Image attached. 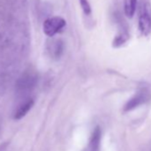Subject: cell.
Returning <instances> with one entry per match:
<instances>
[{"label":"cell","instance_id":"obj_1","mask_svg":"<svg viewBox=\"0 0 151 151\" xmlns=\"http://www.w3.org/2000/svg\"><path fill=\"white\" fill-rule=\"evenodd\" d=\"M38 81V76L36 71L32 69L26 70L18 78L16 83V89L20 93H26L35 88Z\"/></svg>","mask_w":151,"mask_h":151},{"label":"cell","instance_id":"obj_2","mask_svg":"<svg viewBox=\"0 0 151 151\" xmlns=\"http://www.w3.org/2000/svg\"><path fill=\"white\" fill-rule=\"evenodd\" d=\"M66 26V21L59 16L52 17L45 21L43 24L44 33L47 37H53L57 33L62 30V29Z\"/></svg>","mask_w":151,"mask_h":151},{"label":"cell","instance_id":"obj_3","mask_svg":"<svg viewBox=\"0 0 151 151\" xmlns=\"http://www.w3.org/2000/svg\"><path fill=\"white\" fill-rule=\"evenodd\" d=\"M150 99V93L147 89H140L139 91H138L124 105V111L127 112V111H131L136 108H138L139 106L145 104L146 102H147Z\"/></svg>","mask_w":151,"mask_h":151},{"label":"cell","instance_id":"obj_4","mask_svg":"<svg viewBox=\"0 0 151 151\" xmlns=\"http://www.w3.org/2000/svg\"><path fill=\"white\" fill-rule=\"evenodd\" d=\"M139 29L144 36H147L151 32V13L148 4L145 5L144 10L139 16Z\"/></svg>","mask_w":151,"mask_h":151},{"label":"cell","instance_id":"obj_5","mask_svg":"<svg viewBox=\"0 0 151 151\" xmlns=\"http://www.w3.org/2000/svg\"><path fill=\"white\" fill-rule=\"evenodd\" d=\"M101 128L99 126H96L84 151H100L101 150Z\"/></svg>","mask_w":151,"mask_h":151},{"label":"cell","instance_id":"obj_6","mask_svg":"<svg viewBox=\"0 0 151 151\" xmlns=\"http://www.w3.org/2000/svg\"><path fill=\"white\" fill-rule=\"evenodd\" d=\"M33 106H34V100L33 99H28L27 101H25L23 103H22L18 107V109H16V111L14 113V118L15 120L22 119V117H24L29 113V111L32 109Z\"/></svg>","mask_w":151,"mask_h":151},{"label":"cell","instance_id":"obj_7","mask_svg":"<svg viewBox=\"0 0 151 151\" xmlns=\"http://www.w3.org/2000/svg\"><path fill=\"white\" fill-rule=\"evenodd\" d=\"M49 51L51 52V55L53 58L59 59L63 52V43H62V41L58 39V40L52 42L50 45V47H49Z\"/></svg>","mask_w":151,"mask_h":151},{"label":"cell","instance_id":"obj_8","mask_svg":"<svg viewBox=\"0 0 151 151\" xmlns=\"http://www.w3.org/2000/svg\"><path fill=\"white\" fill-rule=\"evenodd\" d=\"M137 6V0H127L125 4V14L127 17L132 18L134 15Z\"/></svg>","mask_w":151,"mask_h":151},{"label":"cell","instance_id":"obj_9","mask_svg":"<svg viewBox=\"0 0 151 151\" xmlns=\"http://www.w3.org/2000/svg\"><path fill=\"white\" fill-rule=\"evenodd\" d=\"M79 2H80L84 14L86 15H89L92 12V9H91V6L88 2V0H79Z\"/></svg>","mask_w":151,"mask_h":151},{"label":"cell","instance_id":"obj_10","mask_svg":"<svg viewBox=\"0 0 151 151\" xmlns=\"http://www.w3.org/2000/svg\"><path fill=\"white\" fill-rule=\"evenodd\" d=\"M127 37H128V35L127 34H121L120 36H117L116 37V39L114 40V45H113L114 46H118V45H123L126 41Z\"/></svg>","mask_w":151,"mask_h":151}]
</instances>
